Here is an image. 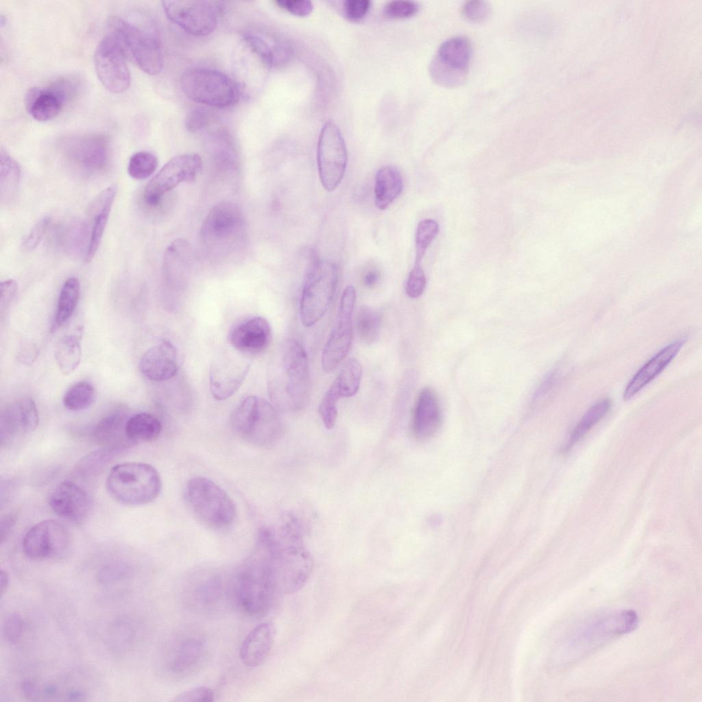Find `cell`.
<instances>
[{
    "label": "cell",
    "instance_id": "6da1fadb",
    "mask_svg": "<svg viewBox=\"0 0 702 702\" xmlns=\"http://www.w3.org/2000/svg\"><path fill=\"white\" fill-rule=\"evenodd\" d=\"M268 391L282 410L297 411L306 406L311 392L308 359L298 340H287L277 351L268 372Z\"/></svg>",
    "mask_w": 702,
    "mask_h": 702
},
{
    "label": "cell",
    "instance_id": "7a4b0ae2",
    "mask_svg": "<svg viewBox=\"0 0 702 702\" xmlns=\"http://www.w3.org/2000/svg\"><path fill=\"white\" fill-rule=\"evenodd\" d=\"M106 36L121 49L126 58H131L146 73L155 75L163 68L160 32L156 23L147 19L134 24L119 16L108 21Z\"/></svg>",
    "mask_w": 702,
    "mask_h": 702
},
{
    "label": "cell",
    "instance_id": "3957f363",
    "mask_svg": "<svg viewBox=\"0 0 702 702\" xmlns=\"http://www.w3.org/2000/svg\"><path fill=\"white\" fill-rule=\"evenodd\" d=\"M265 549L269 571L277 594H289L301 590L313 568L312 556L304 544L303 537L285 538Z\"/></svg>",
    "mask_w": 702,
    "mask_h": 702
},
{
    "label": "cell",
    "instance_id": "277c9868",
    "mask_svg": "<svg viewBox=\"0 0 702 702\" xmlns=\"http://www.w3.org/2000/svg\"><path fill=\"white\" fill-rule=\"evenodd\" d=\"M161 479L151 465L127 462L112 467L106 479L110 495L120 503L143 505L153 501L160 494Z\"/></svg>",
    "mask_w": 702,
    "mask_h": 702
},
{
    "label": "cell",
    "instance_id": "5b68a950",
    "mask_svg": "<svg viewBox=\"0 0 702 702\" xmlns=\"http://www.w3.org/2000/svg\"><path fill=\"white\" fill-rule=\"evenodd\" d=\"M234 431L243 439L258 446H268L282 435V423L276 407L256 396H248L231 416Z\"/></svg>",
    "mask_w": 702,
    "mask_h": 702
},
{
    "label": "cell",
    "instance_id": "8992f818",
    "mask_svg": "<svg viewBox=\"0 0 702 702\" xmlns=\"http://www.w3.org/2000/svg\"><path fill=\"white\" fill-rule=\"evenodd\" d=\"M338 281L337 265L320 261L311 250L306 271L300 303V319L306 327L315 325L328 308Z\"/></svg>",
    "mask_w": 702,
    "mask_h": 702
},
{
    "label": "cell",
    "instance_id": "52a82bcc",
    "mask_svg": "<svg viewBox=\"0 0 702 702\" xmlns=\"http://www.w3.org/2000/svg\"><path fill=\"white\" fill-rule=\"evenodd\" d=\"M184 95L193 101L226 108L239 100L241 90L236 81L219 71L195 67L186 70L180 78Z\"/></svg>",
    "mask_w": 702,
    "mask_h": 702
},
{
    "label": "cell",
    "instance_id": "ba28073f",
    "mask_svg": "<svg viewBox=\"0 0 702 702\" xmlns=\"http://www.w3.org/2000/svg\"><path fill=\"white\" fill-rule=\"evenodd\" d=\"M60 153L68 167L79 176H97L108 169L111 150L108 136L84 133L66 136L59 143Z\"/></svg>",
    "mask_w": 702,
    "mask_h": 702
},
{
    "label": "cell",
    "instance_id": "9c48e42d",
    "mask_svg": "<svg viewBox=\"0 0 702 702\" xmlns=\"http://www.w3.org/2000/svg\"><path fill=\"white\" fill-rule=\"evenodd\" d=\"M185 496L195 515L209 526L227 527L236 517V507L228 494L206 477L191 479L186 485Z\"/></svg>",
    "mask_w": 702,
    "mask_h": 702
},
{
    "label": "cell",
    "instance_id": "30bf717a",
    "mask_svg": "<svg viewBox=\"0 0 702 702\" xmlns=\"http://www.w3.org/2000/svg\"><path fill=\"white\" fill-rule=\"evenodd\" d=\"M277 594L265 555L248 559L237 575L236 595L241 609L251 616L265 615Z\"/></svg>",
    "mask_w": 702,
    "mask_h": 702
},
{
    "label": "cell",
    "instance_id": "8fae6325",
    "mask_svg": "<svg viewBox=\"0 0 702 702\" xmlns=\"http://www.w3.org/2000/svg\"><path fill=\"white\" fill-rule=\"evenodd\" d=\"M638 622L637 614L630 609L594 616L574 631L569 647L579 653L586 652L614 637L631 631Z\"/></svg>",
    "mask_w": 702,
    "mask_h": 702
},
{
    "label": "cell",
    "instance_id": "7c38bea8",
    "mask_svg": "<svg viewBox=\"0 0 702 702\" xmlns=\"http://www.w3.org/2000/svg\"><path fill=\"white\" fill-rule=\"evenodd\" d=\"M317 160L322 186L328 192L334 191L343 178L348 154L341 132L332 121L326 122L320 131Z\"/></svg>",
    "mask_w": 702,
    "mask_h": 702
},
{
    "label": "cell",
    "instance_id": "4fadbf2b",
    "mask_svg": "<svg viewBox=\"0 0 702 702\" xmlns=\"http://www.w3.org/2000/svg\"><path fill=\"white\" fill-rule=\"evenodd\" d=\"M356 298L352 285L348 286L341 295L335 322L322 350V366L326 372L335 370L349 353Z\"/></svg>",
    "mask_w": 702,
    "mask_h": 702
},
{
    "label": "cell",
    "instance_id": "5bb4252c",
    "mask_svg": "<svg viewBox=\"0 0 702 702\" xmlns=\"http://www.w3.org/2000/svg\"><path fill=\"white\" fill-rule=\"evenodd\" d=\"M167 17L187 33L197 36L210 34L220 12L219 2L210 1H163Z\"/></svg>",
    "mask_w": 702,
    "mask_h": 702
},
{
    "label": "cell",
    "instance_id": "9a60e30c",
    "mask_svg": "<svg viewBox=\"0 0 702 702\" xmlns=\"http://www.w3.org/2000/svg\"><path fill=\"white\" fill-rule=\"evenodd\" d=\"M471 56V44L466 38L457 36L446 40L431 64V77L445 86L459 85L466 75Z\"/></svg>",
    "mask_w": 702,
    "mask_h": 702
},
{
    "label": "cell",
    "instance_id": "2e32d148",
    "mask_svg": "<svg viewBox=\"0 0 702 702\" xmlns=\"http://www.w3.org/2000/svg\"><path fill=\"white\" fill-rule=\"evenodd\" d=\"M202 166L201 157L195 154L173 157L145 186L144 202L150 206H157L162 197L179 184L194 180Z\"/></svg>",
    "mask_w": 702,
    "mask_h": 702
},
{
    "label": "cell",
    "instance_id": "e0dca14e",
    "mask_svg": "<svg viewBox=\"0 0 702 702\" xmlns=\"http://www.w3.org/2000/svg\"><path fill=\"white\" fill-rule=\"evenodd\" d=\"M69 545L67 530L53 520H45L32 526L22 542L24 554L32 559L60 557L66 553Z\"/></svg>",
    "mask_w": 702,
    "mask_h": 702
},
{
    "label": "cell",
    "instance_id": "ac0fdd59",
    "mask_svg": "<svg viewBox=\"0 0 702 702\" xmlns=\"http://www.w3.org/2000/svg\"><path fill=\"white\" fill-rule=\"evenodd\" d=\"M244 226L240 207L231 202H221L206 215L200 230L201 239L211 245L229 244L241 235Z\"/></svg>",
    "mask_w": 702,
    "mask_h": 702
},
{
    "label": "cell",
    "instance_id": "d6986e66",
    "mask_svg": "<svg viewBox=\"0 0 702 702\" xmlns=\"http://www.w3.org/2000/svg\"><path fill=\"white\" fill-rule=\"evenodd\" d=\"M125 56L108 36L98 44L94 56L95 69L103 86L114 93L125 91L130 84V73Z\"/></svg>",
    "mask_w": 702,
    "mask_h": 702
},
{
    "label": "cell",
    "instance_id": "ffe728a7",
    "mask_svg": "<svg viewBox=\"0 0 702 702\" xmlns=\"http://www.w3.org/2000/svg\"><path fill=\"white\" fill-rule=\"evenodd\" d=\"M250 363L239 354H226L215 361L210 370V389L213 396L222 400L232 396L242 385Z\"/></svg>",
    "mask_w": 702,
    "mask_h": 702
},
{
    "label": "cell",
    "instance_id": "44dd1931",
    "mask_svg": "<svg viewBox=\"0 0 702 702\" xmlns=\"http://www.w3.org/2000/svg\"><path fill=\"white\" fill-rule=\"evenodd\" d=\"M38 413L34 400L22 398L5 407L0 417L1 444H7L36 429Z\"/></svg>",
    "mask_w": 702,
    "mask_h": 702
},
{
    "label": "cell",
    "instance_id": "7402d4cb",
    "mask_svg": "<svg viewBox=\"0 0 702 702\" xmlns=\"http://www.w3.org/2000/svg\"><path fill=\"white\" fill-rule=\"evenodd\" d=\"M51 510L58 516L73 522H82L88 516L91 500L86 491L71 481L60 483L49 498Z\"/></svg>",
    "mask_w": 702,
    "mask_h": 702
},
{
    "label": "cell",
    "instance_id": "603a6c76",
    "mask_svg": "<svg viewBox=\"0 0 702 702\" xmlns=\"http://www.w3.org/2000/svg\"><path fill=\"white\" fill-rule=\"evenodd\" d=\"M117 187L112 184L103 189L92 201L87 210L84 221L88 235V245L84 256L90 261L101 243L109 218V215L117 194Z\"/></svg>",
    "mask_w": 702,
    "mask_h": 702
},
{
    "label": "cell",
    "instance_id": "cb8c5ba5",
    "mask_svg": "<svg viewBox=\"0 0 702 702\" xmlns=\"http://www.w3.org/2000/svg\"><path fill=\"white\" fill-rule=\"evenodd\" d=\"M179 368L178 353L169 341H162L148 349L141 356L139 369L148 380L155 382L172 378Z\"/></svg>",
    "mask_w": 702,
    "mask_h": 702
},
{
    "label": "cell",
    "instance_id": "d4e9b609",
    "mask_svg": "<svg viewBox=\"0 0 702 702\" xmlns=\"http://www.w3.org/2000/svg\"><path fill=\"white\" fill-rule=\"evenodd\" d=\"M271 330L268 321L262 317H254L235 326L230 333L231 346L243 354H256L269 346Z\"/></svg>",
    "mask_w": 702,
    "mask_h": 702
},
{
    "label": "cell",
    "instance_id": "484cf974",
    "mask_svg": "<svg viewBox=\"0 0 702 702\" xmlns=\"http://www.w3.org/2000/svg\"><path fill=\"white\" fill-rule=\"evenodd\" d=\"M244 39L251 50L269 67L286 64L293 56V49L288 40L273 33L250 31Z\"/></svg>",
    "mask_w": 702,
    "mask_h": 702
},
{
    "label": "cell",
    "instance_id": "4316f807",
    "mask_svg": "<svg viewBox=\"0 0 702 702\" xmlns=\"http://www.w3.org/2000/svg\"><path fill=\"white\" fill-rule=\"evenodd\" d=\"M276 629L271 622H264L254 627L241 644L239 658L250 668L264 663L269 656L275 640Z\"/></svg>",
    "mask_w": 702,
    "mask_h": 702
},
{
    "label": "cell",
    "instance_id": "83f0119b",
    "mask_svg": "<svg viewBox=\"0 0 702 702\" xmlns=\"http://www.w3.org/2000/svg\"><path fill=\"white\" fill-rule=\"evenodd\" d=\"M128 417L122 409L108 413L94 426L92 431L93 439L102 448L116 452L134 446L125 433Z\"/></svg>",
    "mask_w": 702,
    "mask_h": 702
},
{
    "label": "cell",
    "instance_id": "f1b7e54d",
    "mask_svg": "<svg viewBox=\"0 0 702 702\" xmlns=\"http://www.w3.org/2000/svg\"><path fill=\"white\" fill-rule=\"evenodd\" d=\"M441 419V409L436 394L431 389H423L414 407L412 429L415 437L424 440L433 436L440 426Z\"/></svg>",
    "mask_w": 702,
    "mask_h": 702
},
{
    "label": "cell",
    "instance_id": "f546056e",
    "mask_svg": "<svg viewBox=\"0 0 702 702\" xmlns=\"http://www.w3.org/2000/svg\"><path fill=\"white\" fill-rule=\"evenodd\" d=\"M681 337L667 345L648 361L627 385L623 399L628 400L653 380L671 362L686 341Z\"/></svg>",
    "mask_w": 702,
    "mask_h": 702
},
{
    "label": "cell",
    "instance_id": "4dcf8cb0",
    "mask_svg": "<svg viewBox=\"0 0 702 702\" xmlns=\"http://www.w3.org/2000/svg\"><path fill=\"white\" fill-rule=\"evenodd\" d=\"M25 102L28 112L38 121L54 118L65 105L64 100L49 85L30 88L26 93Z\"/></svg>",
    "mask_w": 702,
    "mask_h": 702
},
{
    "label": "cell",
    "instance_id": "1f68e13d",
    "mask_svg": "<svg viewBox=\"0 0 702 702\" xmlns=\"http://www.w3.org/2000/svg\"><path fill=\"white\" fill-rule=\"evenodd\" d=\"M403 181L399 170L392 166L380 168L375 176L374 195L376 207L386 210L401 194Z\"/></svg>",
    "mask_w": 702,
    "mask_h": 702
},
{
    "label": "cell",
    "instance_id": "d6a6232c",
    "mask_svg": "<svg viewBox=\"0 0 702 702\" xmlns=\"http://www.w3.org/2000/svg\"><path fill=\"white\" fill-rule=\"evenodd\" d=\"M80 294V285L78 279L75 277L66 279L58 297L51 332H56L69 320L76 308Z\"/></svg>",
    "mask_w": 702,
    "mask_h": 702
},
{
    "label": "cell",
    "instance_id": "836d02e7",
    "mask_svg": "<svg viewBox=\"0 0 702 702\" xmlns=\"http://www.w3.org/2000/svg\"><path fill=\"white\" fill-rule=\"evenodd\" d=\"M21 169L18 162L3 148L0 152V195L5 204L12 203L18 194Z\"/></svg>",
    "mask_w": 702,
    "mask_h": 702
},
{
    "label": "cell",
    "instance_id": "e575fe53",
    "mask_svg": "<svg viewBox=\"0 0 702 702\" xmlns=\"http://www.w3.org/2000/svg\"><path fill=\"white\" fill-rule=\"evenodd\" d=\"M160 422L148 413H138L129 417L125 424L128 438L136 444L141 441H152L161 433Z\"/></svg>",
    "mask_w": 702,
    "mask_h": 702
},
{
    "label": "cell",
    "instance_id": "d590c367",
    "mask_svg": "<svg viewBox=\"0 0 702 702\" xmlns=\"http://www.w3.org/2000/svg\"><path fill=\"white\" fill-rule=\"evenodd\" d=\"M54 356L62 374L66 375L73 372L81 361L80 337L75 335L62 337L56 345Z\"/></svg>",
    "mask_w": 702,
    "mask_h": 702
},
{
    "label": "cell",
    "instance_id": "8d00e7d4",
    "mask_svg": "<svg viewBox=\"0 0 702 702\" xmlns=\"http://www.w3.org/2000/svg\"><path fill=\"white\" fill-rule=\"evenodd\" d=\"M59 245L70 254H83L85 256L88 235L84 221H73L63 224L58 229Z\"/></svg>",
    "mask_w": 702,
    "mask_h": 702
},
{
    "label": "cell",
    "instance_id": "74e56055",
    "mask_svg": "<svg viewBox=\"0 0 702 702\" xmlns=\"http://www.w3.org/2000/svg\"><path fill=\"white\" fill-rule=\"evenodd\" d=\"M204 646L195 638H189L178 646L169 665L175 674H183L197 664L202 656Z\"/></svg>",
    "mask_w": 702,
    "mask_h": 702
},
{
    "label": "cell",
    "instance_id": "f35d334b",
    "mask_svg": "<svg viewBox=\"0 0 702 702\" xmlns=\"http://www.w3.org/2000/svg\"><path fill=\"white\" fill-rule=\"evenodd\" d=\"M362 374V366L356 359H350L344 363L332 383L336 387L341 398H350L357 393Z\"/></svg>",
    "mask_w": 702,
    "mask_h": 702
},
{
    "label": "cell",
    "instance_id": "ab89813d",
    "mask_svg": "<svg viewBox=\"0 0 702 702\" xmlns=\"http://www.w3.org/2000/svg\"><path fill=\"white\" fill-rule=\"evenodd\" d=\"M611 401L603 399L592 405L582 416L566 445L564 449H570L577 444L595 424H596L609 411Z\"/></svg>",
    "mask_w": 702,
    "mask_h": 702
},
{
    "label": "cell",
    "instance_id": "60d3db41",
    "mask_svg": "<svg viewBox=\"0 0 702 702\" xmlns=\"http://www.w3.org/2000/svg\"><path fill=\"white\" fill-rule=\"evenodd\" d=\"M381 322L379 312L372 307L361 306L357 311L354 324L358 337L364 343L370 344L378 338Z\"/></svg>",
    "mask_w": 702,
    "mask_h": 702
},
{
    "label": "cell",
    "instance_id": "b9f144b4",
    "mask_svg": "<svg viewBox=\"0 0 702 702\" xmlns=\"http://www.w3.org/2000/svg\"><path fill=\"white\" fill-rule=\"evenodd\" d=\"M97 398V391L92 383L80 381L72 385L63 397V404L69 411H79L90 407Z\"/></svg>",
    "mask_w": 702,
    "mask_h": 702
},
{
    "label": "cell",
    "instance_id": "7bdbcfd3",
    "mask_svg": "<svg viewBox=\"0 0 702 702\" xmlns=\"http://www.w3.org/2000/svg\"><path fill=\"white\" fill-rule=\"evenodd\" d=\"M158 159L154 154L140 151L130 158L128 173L134 179L142 180L149 177L156 169Z\"/></svg>",
    "mask_w": 702,
    "mask_h": 702
},
{
    "label": "cell",
    "instance_id": "ee69618b",
    "mask_svg": "<svg viewBox=\"0 0 702 702\" xmlns=\"http://www.w3.org/2000/svg\"><path fill=\"white\" fill-rule=\"evenodd\" d=\"M439 226L433 219H426L419 222L415 233V263L420 264L426 251L437 235Z\"/></svg>",
    "mask_w": 702,
    "mask_h": 702
},
{
    "label": "cell",
    "instance_id": "f6af8a7d",
    "mask_svg": "<svg viewBox=\"0 0 702 702\" xmlns=\"http://www.w3.org/2000/svg\"><path fill=\"white\" fill-rule=\"evenodd\" d=\"M221 587V581L217 578H210L203 581L193 592L195 601L204 608L215 605L223 596Z\"/></svg>",
    "mask_w": 702,
    "mask_h": 702
},
{
    "label": "cell",
    "instance_id": "bcb514c9",
    "mask_svg": "<svg viewBox=\"0 0 702 702\" xmlns=\"http://www.w3.org/2000/svg\"><path fill=\"white\" fill-rule=\"evenodd\" d=\"M340 398L336 387L332 384L319 407L321 419L327 429H332L335 425L338 414L337 405Z\"/></svg>",
    "mask_w": 702,
    "mask_h": 702
},
{
    "label": "cell",
    "instance_id": "7dc6e473",
    "mask_svg": "<svg viewBox=\"0 0 702 702\" xmlns=\"http://www.w3.org/2000/svg\"><path fill=\"white\" fill-rule=\"evenodd\" d=\"M131 568L125 563L112 562L102 566L97 573V581L101 585L112 584L130 577Z\"/></svg>",
    "mask_w": 702,
    "mask_h": 702
},
{
    "label": "cell",
    "instance_id": "c3c4849f",
    "mask_svg": "<svg viewBox=\"0 0 702 702\" xmlns=\"http://www.w3.org/2000/svg\"><path fill=\"white\" fill-rule=\"evenodd\" d=\"M418 10L419 5L415 2L393 1L385 5L383 14L389 19H405L414 16Z\"/></svg>",
    "mask_w": 702,
    "mask_h": 702
},
{
    "label": "cell",
    "instance_id": "681fc988",
    "mask_svg": "<svg viewBox=\"0 0 702 702\" xmlns=\"http://www.w3.org/2000/svg\"><path fill=\"white\" fill-rule=\"evenodd\" d=\"M116 452L102 448L101 450L93 452L84 458L80 464L79 469L86 474L87 471L88 473L92 474L100 470L101 467L105 465L111 457L114 455Z\"/></svg>",
    "mask_w": 702,
    "mask_h": 702
},
{
    "label": "cell",
    "instance_id": "f907efd6",
    "mask_svg": "<svg viewBox=\"0 0 702 702\" xmlns=\"http://www.w3.org/2000/svg\"><path fill=\"white\" fill-rule=\"evenodd\" d=\"M426 279L420 264L415 263L406 282V293L411 298L420 297L424 291Z\"/></svg>",
    "mask_w": 702,
    "mask_h": 702
},
{
    "label": "cell",
    "instance_id": "816d5d0a",
    "mask_svg": "<svg viewBox=\"0 0 702 702\" xmlns=\"http://www.w3.org/2000/svg\"><path fill=\"white\" fill-rule=\"evenodd\" d=\"M51 223V219L45 217L39 219L23 240V246L27 250H34L40 243Z\"/></svg>",
    "mask_w": 702,
    "mask_h": 702
},
{
    "label": "cell",
    "instance_id": "f5cc1de1",
    "mask_svg": "<svg viewBox=\"0 0 702 702\" xmlns=\"http://www.w3.org/2000/svg\"><path fill=\"white\" fill-rule=\"evenodd\" d=\"M214 692L210 688L199 686L184 690L172 700L174 702H211L214 700Z\"/></svg>",
    "mask_w": 702,
    "mask_h": 702
},
{
    "label": "cell",
    "instance_id": "db71d44e",
    "mask_svg": "<svg viewBox=\"0 0 702 702\" xmlns=\"http://www.w3.org/2000/svg\"><path fill=\"white\" fill-rule=\"evenodd\" d=\"M461 12L467 20L472 22H482L489 16L490 8L485 1H470L463 5Z\"/></svg>",
    "mask_w": 702,
    "mask_h": 702
},
{
    "label": "cell",
    "instance_id": "11a10c76",
    "mask_svg": "<svg viewBox=\"0 0 702 702\" xmlns=\"http://www.w3.org/2000/svg\"><path fill=\"white\" fill-rule=\"evenodd\" d=\"M368 0H347L343 2L344 16L351 21H358L366 16L371 8Z\"/></svg>",
    "mask_w": 702,
    "mask_h": 702
},
{
    "label": "cell",
    "instance_id": "9f6ffc18",
    "mask_svg": "<svg viewBox=\"0 0 702 702\" xmlns=\"http://www.w3.org/2000/svg\"><path fill=\"white\" fill-rule=\"evenodd\" d=\"M24 628V621L18 612L10 614L5 620L3 632L5 637L12 643L17 642L21 638Z\"/></svg>",
    "mask_w": 702,
    "mask_h": 702
},
{
    "label": "cell",
    "instance_id": "6f0895ef",
    "mask_svg": "<svg viewBox=\"0 0 702 702\" xmlns=\"http://www.w3.org/2000/svg\"><path fill=\"white\" fill-rule=\"evenodd\" d=\"M208 121V112L204 108L195 107L189 111L185 119V126L189 132H196L203 129Z\"/></svg>",
    "mask_w": 702,
    "mask_h": 702
},
{
    "label": "cell",
    "instance_id": "680465c9",
    "mask_svg": "<svg viewBox=\"0 0 702 702\" xmlns=\"http://www.w3.org/2000/svg\"><path fill=\"white\" fill-rule=\"evenodd\" d=\"M275 3L278 7L298 16H308L313 9L312 3L306 0H278L276 1Z\"/></svg>",
    "mask_w": 702,
    "mask_h": 702
},
{
    "label": "cell",
    "instance_id": "91938a15",
    "mask_svg": "<svg viewBox=\"0 0 702 702\" xmlns=\"http://www.w3.org/2000/svg\"><path fill=\"white\" fill-rule=\"evenodd\" d=\"M18 291L16 282L12 279H8L1 283V315L7 313L14 302Z\"/></svg>",
    "mask_w": 702,
    "mask_h": 702
},
{
    "label": "cell",
    "instance_id": "94428289",
    "mask_svg": "<svg viewBox=\"0 0 702 702\" xmlns=\"http://www.w3.org/2000/svg\"><path fill=\"white\" fill-rule=\"evenodd\" d=\"M39 349L34 344H27L18 352L16 359L24 365H31L37 359Z\"/></svg>",
    "mask_w": 702,
    "mask_h": 702
},
{
    "label": "cell",
    "instance_id": "6125c7cd",
    "mask_svg": "<svg viewBox=\"0 0 702 702\" xmlns=\"http://www.w3.org/2000/svg\"><path fill=\"white\" fill-rule=\"evenodd\" d=\"M557 380V372H550L544 379L534 394V400L543 398L553 387Z\"/></svg>",
    "mask_w": 702,
    "mask_h": 702
},
{
    "label": "cell",
    "instance_id": "be15d7a7",
    "mask_svg": "<svg viewBox=\"0 0 702 702\" xmlns=\"http://www.w3.org/2000/svg\"><path fill=\"white\" fill-rule=\"evenodd\" d=\"M16 516L13 514H7L1 518V544L7 539L9 535L10 531L13 528L15 522Z\"/></svg>",
    "mask_w": 702,
    "mask_h": 702
},
{
    "label": "cell",
    "instance_id": "e7e4bbea",
    "mask_svg": "<svg viewBox=\"0 0 702 702\" xmlns=\"http://www.w3.org/2000/svg\"><path fill=\"white\" fill-rule=\"evenodd\" d=\"M380 278L379 273L376 269H369L364 273L362 277L363 284L367 288H372L377 285Z\"/></svg>",
    "mask_w": 702,
    "mask_h": 702
},
{
    "label": "cell",
    "instance_id": "03108f58",
    "mask_svg": "<svg viewBox=\"0 0 702 702\" xmlns=\"http://www.w3.org/2000/svg\"><path fill=\"white\" fill-rule=\"evenodd\" d=\"M87 697L85 692L78 689L70 690L64 695L65 700L69 701H84L87 700Z\"/></svg>",
    "mask_w": 702,
    "mask_h": 702
},
{
    "label": "cell",
    "instance_id": "003e7915",
    "mask_svg": "<svg viewBox=\"0 0 702 702\" xmlns=\"http://www.w3.org/2000/svg\"><path fill=\"white\" fill-rule=\"evenodd\" d=\"M9 583V574L6 570L1 569L0 572V593L1 596L7 592Z\"/></svg>",
    "mask_w": 702,
    "mask_h": 702
}]
</instances>
